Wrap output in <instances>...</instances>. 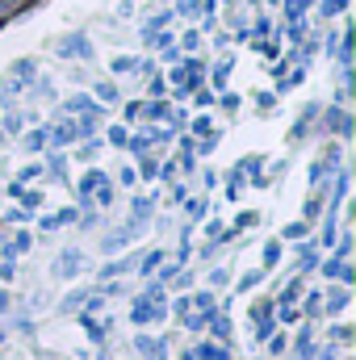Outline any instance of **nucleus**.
Segmentation results:
<instances>
[{
  "instance_id": "obj_20",
  "label": "nucleus",
  "mask_w": 356,
  "mask_h": 360,
  "mask_svg": "<svg viewBox=\"0 0 356 360\" xmlns=\"http://www.w3.org/2000/svg\"><path fill=\"white\" fill-rule=\"evenodd\" d=\"M160 260H164V252H147L139 269H143V272H155V269H160Z\"/></svg>"
},
{
  "instance_id": "obj_36",
  "label": "nucleus",
  "mask_w": 356,
  "mask_h": 360,
  "mask_svg": "<svg viewBox=\"0 0 356 360\" xmlns=\"http://www.w3.org/2000/svg\"><path fill=\"white\" fill-rule=\"evenodd\" d=\"M0 310H8V293H0Z\"/></svg>"
},
{
  "instance_id": "obj_4",
  "label": "nucleus",
  "mask_w": 356,
  "mask_h": 360,
  "mask_svg": "<svg viewBox=\"0 0 356 360\" xmlns=\"http://www.w3.org/2000/svg\"><path fill=\"white\" fill-rule=\"evenodd\" d=\"M105 172H96V168H92V172H84V176H80V184H76V193H80V201H84V205H89V197H92V188H96V184H105Z\"/></svg>"
},
{
  "instance_id": "obj_15",
  "label": "nucleus",
  "mask_w": 356,
  "mask_h": 360,
  "mask_svg": "<svg viewBox=\"0 0 356 360\" xmlns=\"http://www.w3.org/2000/svg\"><path fill=\"white\" fill-rule=\"evenodd\" d=\"M84 302H89V293L80 289V293H72V297H63V306H59V310H80Z\"/></svg>"
},
{
  "instance_id": "obj_21",
  "label": "nucleus",
  "mask_w": 356,
  "mask_h": 360,
  "mask_svg": "<svg viewBox=\"0 0 356 360\" xmlns=\"http://www.w3.org/2000/svg\"><path fill=\"white\" fill-rule=\"evenodd\" d=\"M92 193H96V201H101V205H109V201H113V184H109V180H105V184H96Z\"/></svg>"
},
{
  "instance_id": "obj_8",
  "label": "nucleus",
  "mask_w": 356,
  "mask_h": 360,
  "mask_svg": "<svg viewBox=\"0 0 356 360\" xmlns=\"http://www.w3.org/2000/svg\"><path fill=\"white\" fill-rule=\"evenodd\" d=\"M68 109H72V113H101V105H92L84 92H76V96L68 101Z\"/></svg>"
},
{
  "instance_id": "obj_30",
  "label": "nucleus",
  "mask_w": 356,
  "mask_h": 360,
  "mask_svg": "<svg viewBox=\"0 0 356 360\" xmlns=\"http://www.w3.org/2000/svg\"><path fill=\"white\" fill-rule=\"evenodd\" d=\"M201 214H205V201H201V197H197V201H189V218H201Z\"/></svg>"
},
{
  "instance_id": "obj_18",
  "label": "nucleus",
  "mask_w": 356,
  "mask_h": 360,
  "mask_svg": "<svg viewBox=\"0 0 356 360\" xmlns=\"http://www.w3.org/2000/svg\"><path fill=\"white\" fill-rule=\"evenodd\" d=\"M344 4H348V0H323V8H319V13H323V21H327V17H336V13H344Z\"/></svg>"
},
{
  "instance_id": "obj_24",
  "label": "nucleus",
  "mask_w": 356,
  "mask_h": 360,
  "mask_svg": "<svg viewBox=\"0 0 356 360\" xmlns=\"http://www.w3.org/2000/svg\"><path fill=\"white\" fill-rule=\"evenodd\" d=\"M96 151H101V143H96V139H89V143H84V147H80V160H84V164H89V160H96Z\"/></svg>"
},
{
  "instance_id": "obj_7",
  "label": "nucleus",
  "mask_w": 356,
  "mask_h": 360,
  "mask_svg": "<svg viewBox=\"0 0 356 360\" xmlns=\"http://www.w3.org/2000/svg\"><path fill=\"white\" fill-rule=\"evenodd\" d=\"M46 139H51L55 147H63V143H76L80 134H76V126H51V130H46Z\"/></svg>"
},
{
  "instance_id": "obj_34",
  "label": "nucleus",
  "mask_w": 356,
  "mask_h": 360,
  "mask_svg": "<svg viewBox=\"0 0 356 360\" xmlns=\"http://www.w3.org/2000/svg\"><path fill=\"white\" fill-rule=\"evenodd\" d=\"M210 285H227V269H214V272H210Z\"/></svg>"
},
{
  "instance_id": "obj_12",
  "label": "nucleus",
  "mask_w": 356,
  "mask_h": 360,
  "mask_svg": "<svg viewBox=\"0 0 356 360\" xmlns=\"http://www.w3.org/2000/svg\"><path fill=\"white\" fill-rule=\"evenodd\" d=\"M143 113H147V117H151V122H155V117H168V113H172V109H168V105H164V101H151V105H143Z\"/></svg>"
},
{
  "instance_id": "obj_13",
  "label": "nucleus",
  "mask_w": 356,
  "mask_h": 360,
  "mask_svg": "<svg viewBox=\"0 0 356 360\" xmlns=\"http://www.w3.org/2000/svg\"><path fill=\"white\" fill-rule=\"evenodd\" d=\"M46 147V130H34V134H25V151H42Z\"/></svg>"
},
{
  "instance_id": "obj_33",
  "label": "nucleus",
  "mask_w": 356,
  "mask_h": 360,
  "mask_svg": "<svg viewBox=\"0 0 356 360\" xmlns=\"http://www.w3.org/2000/svg\"><path fill=\"white\" fill-rule=\"evenodd\" d=\"M281 323H298V310L293 306H281Z\"/></svg>"
},
{
  "instance_id": "obj_2",
  "label": "nucleus",
  "mask_w": 356,
  "mask_h": 360,
  "mask_svg": "<svg viewBox=\"0 0 356 360\" xmlns=\"http://www.w3.org/2000/svg\"><path fill=\"white\" fill-rule=\"evenodd\" d=\"M80 269H84V256H80L76 248H68V252H63V256H59V260L51 264V272H55L59 281H72V276H76Z\"/></svg>"
},
{
  "instance_id": "obj_35",
  "label": "nucleus",
  "mask_w": 356,
  "mask_h": 360,
  "mask_svg": "<svg viewBox=\"0 0 356 360\" xmlns=\"http://www.w3.org/2000/svg\"><path fill=\"white\" fill-rule=\"evenodd\" d=\"M34 92H38V96H51L55 89H51V80H38V84H34Z\"/></svg>"
},
{
  "instance_id": "obj_11",
  "label": "nucleus",
  "mask_w": 356,
  "mask_h": 360,
  "mask_svg": "<svg viewBox=\"0 0 356 360\" xmlns=\"http://www.w3.org/2000/svg\"><path fill=\"white\" fill-rule=\"evenodd\" d=\"M134 68H139V59H130V55H117V59H113V72H117V76H126V72H134Z\"/></svg>"
},
{
  "instance_id": "obj_17",
  "label": "nucleus",
  "mask_w": 356,
  "mask_h": 360,
  "mask_svg": "<svg viewBox=\"0 0 356 360\" xmlns=\"http://www.w3.org/2000/svg\"><path fill=\"white\" fill-rule=\"evenodd\" d=\"M276 260H281V243L272 239V243H265V269H272Z\"/></svg>"
},
{
  "instance_id": "obj_16",
  "label": "nucleus",
  "mask_w": 356,
  "mask_h": 360,
  "mask_svg": "<svg viewBox=\"0 0 356 360\" xmlns=\"http://www.w3.org/2000/svg\"><path fill=\"white\" fill-rule=\"evenodd\" d=\"M348 306V289H336L331 297H327V310H344Z\"/></svg>"
},
{
  "instance_id": "obj_37",
  "label": "nucleus",
  "mask_w": 356,
  "mask_h": 360,
  "mask_svg": "<svg viewBox=\"0 0 356 360\" xmlns=\"http://www.w3.org/2000/svg\"><path fill=\"white\" fill-rule=\"evenodd\" d=\"M0 143H4V130H0Z\"/></svg>"
},
{
  "instance_id": "obj_5",
  "label": "nucleus",
  "mask_w": 356,
  "mask_h": 360,
  "mask_svg": "<svg viewBox=\"0 0 356 360\" xmlns=\"http://www.w3.org/2000/svg\"><path fill=\"white\" fill-rule=\"evenodd\" d=\"M327 126H331L336 134H344V139H348V134H352V113H344V109H331V113H327Z\"/></svg>"
},
{
  "instance_id": "obj_38",
  "label": "nucleus",
  "mask_w": 356,
  "mask_h": 360,
  "mask_svg": "<svg viewBox=\"0 0 356 360\" xmlns=\"http://www.w3.org/2000/svg\"><path fill=\"white\" fill-rule=\"evenodd\" d=\"M184 360H193V356H184Z\"/></svg>"
},
{
  "instance_id": "obj_32",
  "label": "nucleus",
  "mask_w": 356,
  "mask_h": 360,
  "mask_svg": "<svg viewBox=\"0 0 356 360\" xmlns=\"http://www.w3.org/2000/svg\"><path fill=\"white\" fill-rule=\"evenodd\" d=\"M38 172H42V168H38V164H30V168H25V172L17 176V184H25V180H34V176H38Z\"/></svg>"
},
{
  "instance_id": "obj_39",
  "label": "nucleus",
  "mask_w": 356,
  "mask_h": 360,
  "mask_svg": "<svg viewBox=\"0 0 356 360\" xmlns=\"http://www.w3.org/2000/svg\"><path fill=\"white\" fill-rule=\"evenodd\" d=\"M248 4H252V0H248Z\"/></svg>"
},
{
  "instance_id": "obj_19",
  "label": "nucleus",
  "mask_w": 356,
  "mask_h": 360,
  "mask_svg": "<svg viewBox=\"0 0 356 360\" xmlns=\"http://www.w3.org/2000/svg\"><path fill=\"white\" fill-rule=\"evenodd\" d=\"M260 276H265V272H260V269H252L248 276H243V281H239V293H248V289H256V285H260Z\"/></svg>"
},
{
  "instance_id": "obj_3",
  "label": "nucleus",
  "mask_w": 356,
  "mask_h": 360,
  "mask_svg": "<svg viewBox=\"0 0 356 360\" xmlns=\"http://www.w3.org/2000/svg\"><path fill=\"white\" fill-rule=\"evenodd\" d=\"M134 348H139V356L143 360H164L168 356V344H164V340H151V335H139Z\"/></svg>"
},
{
  "instance_id": "obj_29",
  "label": "nucleus",
  "mask_w": 356,
  "mask_h": 360,
  "mask_svg": "<svg viewBox=\"0 0 356 360\" xmlns=\"http://www.w3.org/2000/svg\"><path fill=\"white\" fill-rule=\"evenodd\" d=\"M164 92H168V84H164L160 72H155V76H151V96H164Z\"/></svg>"
},
{
  "instance_id": "obj_25",
  "label": "nucleus",
  "mask_w": 356,
  "mask_h": 360,
  "mask_svg": "<svg viewBox=\"0 0 356 360\" xmlns=\"http://www.w3.org/2000/svg\"><path fill=\"white\" fill-rule=\"evenodd\" d=\"M193 130H197V134H210V130H214V117H205V113L193 117Z\"/></svg>"
},
{
  "instance_id": "obj_31",
  "label": "nucleus",
  "mask_w": 356,
  "mask_h": 360,
  "mask_svg": "<svg viewBox=\"0 0 356 360\" xmlns=\"http://www.w3.org/2000/svg\"><path fill=\"white\" fill-rule=\"evenodd\" d=\"M306 235V226L302 222H293V226H285V239H302Z\"/></svg>"
},
{
  "instance_id": "obj_23",
  "label": "nucleus",
  "mask_w": 356,
  "mask_h": 360,
  "mask_svg": "<svg viewBox=\"0 0 356 360\" xmlns=\"http://www.w3.org/2000/svg\"><path fill=\"white\" fill-rule=\"evenodd\" d=\"M96 96H101L105 105H113V101H117V89H113V84H96Z\"/></svg>"
},
{
  "instance_id": "obj_14",
  "label": "nucleus",
  "mask_w": 356,
  "mask_h": 360,
  "mask_svg": "<svg viewBox=\"0 0 356 360\" xmlns=\"http://www.w3.org/2000/svg\"><path fill=\"white\" fill-rule=\"evenodd\" d=\"M21 126H25V122H21V113H8L0 130H4V134H21Z\"/></svg>"
},
{
  "instance_id": "obj_27",
  "label": "nucleus",
  "mask_w": 356,
  "mask_h": 360,
  "mask_svg": "<svg viewBox=\"0 0 356 360\" xmlns=\"http://www.w3.org/2000/svg\"><path fill=\"white\" fill-rule=\"evenodd\" d=\"M51 176H68V160L63 155H51Z\"/></svg>"
},
{
  "instance_id": "obj_9",
  "label": "nucleus",
  "mask_w": 356,
  "mask_h": 360,
  "mask_svg": "<svg viewBox=\"0 0 356 360\" xmlns=\"http://www.w3.org/2000/svg\"><path fill=\"white\" fill-rule=\"evenodd\" d=\"M197 360H227V348H218V344H201V348H197Z\"/></svg>"
},
{
  "instance_id": "obj_6",
  "label": "nucleus",
  "mask_w": 356,
  "mask_h": 360,
  "mask_svg": "<svg viewBox=\"0 0 356 360\" xmlns=\"http://www.w3.org/2000/svg\"><path fill=\"white\" fill-rule=\"evenodd\" d=\"M8 76H13V84L25 89V80H34V63H30V59H17V63L8 68Z\"/></svg>"
},
{
  "instance_id": "obj_22",
  "label": "nucleus",
  "mask_w": 356,
  "mask_h": 360,
  "mask_svg": "<svg viewBox=\"0 0 356 360\" xmlns=\"http://www.w3.org/2000/svg\"><path fill=\"white\" fill-rule=\"evenodd\" d=\"M151 205H155L151 197H139V201H134V218H151Z\"/></svg>"
},
{
  "instance_id": "obj_1",
  "label": "nucleus",
  "mask_w": 356,
  "mask_h": 360,
  "mask_svg": "<svg viewBox=\"0 0 356 360\" xmlns=\"http://www.w3.org/2000/svg\"><path fill=\"white\" fill-rule=\"evenodd\" d=\"M55 55L59 59H92V42H89V34H63L59 42H55Z\"/></svg>"
},
{
  "instance_id": "obj_28",
  "label": "nucleus",
  "mask_w": 356,
  "mask_h": 360,
  "mask_svg": "<svg viewBox=\"0 0 356 360\" xmlns=\"http://www.w3.org/2000/svg\"><path fill=\"white\" fill-rule=\"evenodd\" d=\"M319 310H323V297H319V293H310V297H306V314H319Z\"/></svg>"
},
{
  "instance_id": "obj_26",
  "label": "nucleus",
  "mask_w": 356,
  "mask_h": 360,
  "mask_svg": "<svg viewBox=\"0 0 356 360\" xmlns=\"http://www.w3.org/2000/svg\"><path fill=\"white\" fill-rule=\"evenodd\" d=\"M126 139H130L126 126H113V130H109V143H113V147H126Z\"/></svg>"
},
{
  "instance_id": "obj_10",
  "label": "nucleus",
  "mask_w": 356,
  "mask_h": 360,
  "mask_svg": "<svg viewBox=\"0 0 356 360\" xmlns=\"http://www.w3.org/2000/svg\"><path fill=\"white\" fill-rule=\"evenodd\" d=\"M231 68H235V59H231V55H227V59H222V63L214 68V84H218V89L227 84V76H231Z\"/></svg>"
}]
</instances>
